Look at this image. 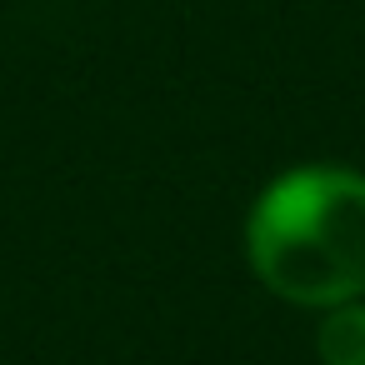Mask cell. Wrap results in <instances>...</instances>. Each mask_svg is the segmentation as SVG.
<instances>
[{
	"mask_svg": "<svg viewBox=\"0 0 365 365\" xmlns=\"http://www.w3.org/2000/svg\"><path fill=\"white\" fill-rule=\"evenodd\" d=\"M255 280L305 310L365 295V175L350 165H295L245 215Z\"/></svg>",
	"mask_w": 365,
	"mask_h": 365,
	"instance_id": "1",
	"label": "cell"
},
{
	"mask_svg": "<svg viewBox=\"0 0 365 365\" xmlns=\"http://www.w3.org/2000/svg\"><path fill=\"white\" fill-rule=\"evenodd\" d=\"M315 355L320 365H365V295L320 310Z\"/></svg>",
	"mask_w": 365,
	"mask_h": 365,
	"instance_id": "2",
	"label": "cell"
}]
</instances>
